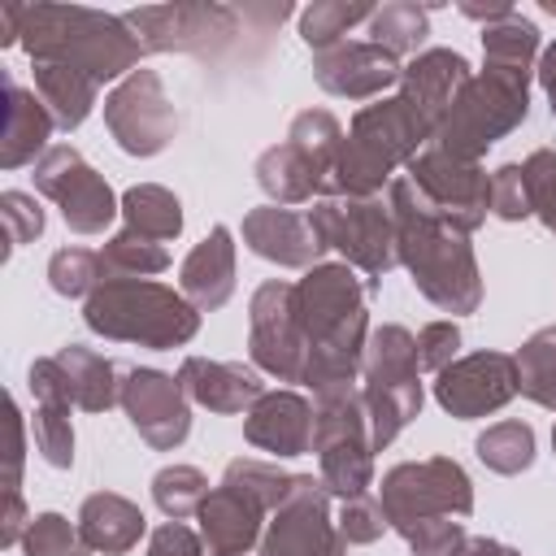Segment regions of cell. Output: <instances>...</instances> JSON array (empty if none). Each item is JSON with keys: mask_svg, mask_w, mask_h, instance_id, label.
<instances>
[{"mask_svg": "<svg viewBox=\"0 0 556 556\" xmlns=\"http://www.w3.org/2000/svg\"><path fill=\"white\" fill-rule=\"evenodd\" d=\"M295 291H300V326L308 343L300 387H308L313 400L356 391L369 343L365 278H356L348 261H321L295 282Z\"/></svg>", "mask_w": 556, "mask_h": 556, "instance_id": "obj_1", "label": "cell"}, {"mask_svg": "<svg viewBox=\"0 0 556 556\" xmlns=\"http://www.w3.org/2000/svg\"><path fill=\"white\" fill-rule=\"evenodd\" d=\"M387 204L395 217V252L408 269L413 287L443 313L465 317L482 304V274L469 235L447 226L408 178H395L387 187Z\"/></svg>", "mask_w": 556, "mask_h": 556, "instance_id": "obj_2", "label": "cell"}, {"mask_svg": "<svg viewBox=\"0 0 556 556\" xmlns=\"http://www.w3.org/2000/svg\"><path fill=\"white\" fill-rule=\"evenodd\" d=\"M30 65H70L91 83H122L139 70L143 43L126 26V17L87 9V4H17Z\"/></svg>", "mask_w": 556, "mask_h": 556, "instance_id": "obj_3", "label": "cell"}, {"mask_svg": "<svg viewBox=\"0 0 556 556\" xmlns=\"http://www.w3.org/2000/svg\"><path fill=\"white\" fill-rule=\"evenodd\" d=\"M434 130L439 122L404 87H395V96L356 109L343 135L330 195H356V200L378 195L382 187L395 182V169H408V161L434 143Z\"/></svg>", "mask_w": 556, "mask_h": 556, "instance_id": "obj_4", "label": "cell"}, {"mask_svg": "<svg viewBox=\"0 0 556 556\" xmlns=\"http://www.w3.org/2000/svg\"><path fill=\"white\" fill-rule=\"evenodd\" d=\"M83 321L100 339L139 343L152 352H174L200 334V313L187 304V295L152 278H104L83 300Z\"/></svg>", "mask_w": 556, "mask_h": 556, "instance_id": "obj_5", "label": "cell"}, {"mask_svg": "<svg viewBox=\"0 0 556 556\" xmlns=\"http://www.w3.org/2000/svg\"><path fill=\"white\" fill-rule=\"evenodd\" d=\"M530 78L482 65L452 100L443 126L434 130V148L456 161H482L491 143L513 135L530 113Z\"/></svg>", "mask_w": 556, "mask_h": 556, "instance_id": "obj_6", "label": "cell"}, {"mask_svg": "<svg viewBox=\"0 0 556 556\" xmlns=\"http://www.w3.org/2000/svg\"><path fill=\"white\" fill-rule=\"evenodd\" d=\"M361 400L369 413L374 452L391 447L395 434L421 413V361H417V334L400 321H382L369 330L365 365H361Z\"/></svg>", "mask_w": 556, "mask_h": 556, "instance_id": "obj_7", "label": "cell"}, {"mask_svg": "<svg viewBox=\"0 0 556 556\" xmlns=\"http://www.w3.org/2000/svg\"><path fill=\"white\" fill-rule=\"evenodd\" d=\"M308 226L317 235V243L330 252H339L352 269L365 274L369 295L378 291V282L400 265L395 252V217L391 204L382 195H326L308 208Z\"/></svg>", "mask_w": 556, "mask_h": 556, "instance_id": "obj_8", "label": "cell"}, {"mask_svg": "<svg viewBox=\"0 0 556 556\" xmlns=\"http://www.w3.org/2000/svg\"><path fill=\"white\" fill-rule=\"evenodd\" d=\"M382 513L391 530L404 539L408 530L443 517H469L473 513V482L460 460L452 456H426V460H400L382 473L378 486Z\"/></svg>", "mask_w": 556, "mask_h": 556, "instance_id": "obj_9", "label": "cell"}, {"mask_svg": "<svg viewBox=\"0 0 556 556\" xmlns=\"http://www.w3.org/2000/svg\"><path fill=\"white\" fill-rule=\"evenodd\" d=\"M317 426H313V452H317V478L326 482L330 495L356 500L369 495L374 486V434H369V413L356 391L343 395H321L313 400Z\"/></svg>", "mask_w": 556, "mask_h": 556, "instance_id": "obj_10", "label": "cell"}, {"mask_svg": "<svg viewBox=\"0 0 556 556\" xmlns=\"http://www.w3.org/2000/svg\"><path fill=\"white\" fill-rule=\"evenodd\" d=\"M248 356L261 374L278 382L304 378V326H300V291L287 278H269L248 300Z\"/></svg>", "mask_w": 556, "mask_h": 556, "instance_id": "obj_11", "label": "cell"}, {"mask_svg": "<svg viewBox=\"0 0 556 556\" xmlns=\"http://www.w3.org/2000/svg\"><path fill=\"white\" fill-rule=\"evenodd\" d=\"M122 17L143 43V52H222L248 22V9L191 0V4H143Z\"/></svg>", "mask_w": 556, "mask_h": 556, "instance_id": "obj_12", "label": "cell"}, {"mask_svg": "<svg viewBox=\"0 0 556 556\" xmlns=\"http://www.w3.org/2000/svg\"><path fill=\"white\" fill-rule=\"evenodd\" d=\"M35 191H43L56 208L61 222L74 235H104L109 222L122 213V200L104 182L100 169L87 165V156L74 143H52L39 165H35Z\"/></svg>", "mask_w": 556, "mask_h": 556, "instance_id": "obj_13", "label": "cell"}, {"mask_svg": "<svg viewBox=\"0 0 556 556\" xmlns=\"http://www.w3.org/2000/svg\"><path fill=\"white\" fill-rule=\"evenodd\" d=\"M104 126L113 143L126 156H156L174 143L178 113L174 100L165 96V83L156 70H135L126 74L109 96H104Z\"/></svg>", "mask_w": 556, "mask_h": 556, "instance_id": "obj_14", "label": "cell"}, {"mask_svg": "<svg viewBox=\"0 0 556 556\" xmlns=\"http://www.w3.org/2000/svg\"><path fill=\"white\" fill-rule=\"evenodd\" d=\"M404 178L460 235H473L491 213V174L482 169V161H456L430 143L408 161Z\"/></svg>", "mask_w": 556, "mask_h": 556, "instance_id": "obj_15", "label": "cell"}, {"mask_svg": "<svg viewBox=\"0 0 556 556\" xmlns=\"http://www.w3.org/2000/svg\"><path fill=\"white\" fill-rule=\"evenodd\" d=\"M348 543L330 517V491L313 473H295L287 500L269 513L261 556H343Z\"/></svg>", "mask_w": 556, "mask_h": 556, "instance_id": "obj_16", "label": "cell"}, {"mask_svg": "<svg viewBox=\"0 0 556 556\" xmlns=\"http://www.w3.org/2000/svg\"><path fill=\"white\" fill-rule=\"evenodd\" d=\"M122 408L152 452H174L191 434V400L165 369L135 365L122 374Z\"/></svg>", "mask_w": 556, "mask_h": 556, "instance_id": "obj_17", "label": "cell"}, {"mask_svg": "<svg viewBox=\"0 0 556 556\" xmlns=\"http://www.w3.org/2000/svg\"><path fill=\"white\" fill-rule=\"evenodd\" d=\"M517 395V361L508 352H469L434 374V400L456 421H478L500 413Z\"/></svg>", "mask_w": 556, "mask_h": 556, "instance_id": "obj_18", "label": "cell"}, {"mask_svg": "<svg viewBox=\"0 0 556 556\" xmlns=\"http://www.w3.org/2000/svg\"><path fill=\"white\" fill-rule=\"evenodd\" d=\"M400 56L369 39H343L326 52H313V78L321 91L339 100H382V91L400 87Z\"/></svg>", "mask_w": 556, "mask_h": 556, "instance_id": "obj_19", "label": "cell"}, {"mask_svg": "<svg viewBox=\"0 0 556 556\" xmlns=\"http://www.w3.org/2000/svg\"><path fill=\"white\" fill-rule=\"evenodd\" d=\"M26 387L35 395V417H30V434H35V452L43 456V465L52 469H70L74 465V426H70V378L61 369L56 356H39L26 369Z\"/></svg>", "mask_w": 556, "mask_h": 556, "instance_id": "obj_20", "label": "cell"}, {"mask_svg": "<svg viewBox=\"0 0 556 556\" xmlns=\"http://www.w3.org/2000/svg\"><path fill=\"white\" fill-rule=\"evenodd\" d=\"M313 426H317L313 400H304V395L291 391V387L265 391V395L243 413V439H248L252 447L278 456V460L313 452Z\"/></svg>", "mask_w": 556, "mask_h": 556, "instance_id": "obj_21", "label": "cell"}, {"mask_svg": "<svg viewBox=\"0 0 556 556\" xmlns=\"http://www.w3.org/2000/svg\"><path fill=\"white\" fill-rule=\"evenodd\" d=\"M243 243L252 256L269 261V265H282V269H313L321 265V243L308 226V213H295V208H282V204H261V208H248L243 213Z\"/></svg>", "mask_w": 556, "mask_h": 556, "instance_id": "obj_22", "label": "cell"}, {"mask_svg": "<svg viewBox=\"0 0 556 556\" xmlns=\"http://www.w3.org/2000/svg\"><path fill=\"white\" fill-rule=\"evenodd\" d=\"M265 504L230 482H217L208 491V500L200 504L195 521H200V539L213 556H248L252 547H261V526H265Z\"/></svg>", "mask_w": 556, "mask_h": 556, "instance_id": "obj_23", "label": "cell"}, {"mask_svg": "<svg viewBox=\"0 0 556 556\" xmlns=\"http://www.w3.org/2000/svg\"><path fill=\"white\" fill-rule=\"evenodd\" d=\"M178 291L195 313H217L235 295V230L213 226L178 269Z\"/></svg>", "mask_w": 556, "mask_h": 556, "instance_id": "obj_24", "label": "cell"}, {"mask_svg": "<svg viewBox=\"0 0 556 556\" xmlns=\"http://www.w3.org/2000/svg\"><path fill=\"white\" fill-rule=\"evenodd\" d=\"M178 382H182L187 400L208 408V413H248L265 395V382L256 378V369L239 365V361L187 356L178 365Z\"/></svg>", "mask_w": 556, "mask_h": 556, "instance_id": "obj_25", "label": "cell"}, {"mask_svg": "<svg viewBox=\"0 0 556 556\" xmlns=\"http://www.w3.org/2000/svg\"><path fill=\"white\" fill-rule=\"evenodd\" d=\"M56 122L48 113V104L26 91L13 74H4V135H0V169H22V165H39V156L52 148Z\"/></svg>", "mask_w": 556, "mask_h": 556, "instance_id": "obj_26", "label": "cell"}, {"mask_svg": "<svg viewBox=\"0 0 556 556\" xmlns=\"http://www.w3.org/2000/svg\"><path fill=\"white\" fill-rule=\"evenodd\" d=\"M256 174V187L269 195V204H308V200H326L330 195V174L308 156L300 152L291 139L265 148L252 165Z\"/></svg>", "mask_w": 556, "mask_h": 556, "instance_id": "obj_27", "label": "cell"}, {"mask_svg": "<svg viewBox=\"0 0 556 556\" xmlns=\"http://www.w3.org/2000/svg\"><path fill=\"white\" fill-rule=\"evenodd\" d=\"M143 508L117 491H96L78 508V539L91 556H126L143 539Z\"/></svg>", "mask_w": 556, "mask_h": 556, "instance_id": "obj_28", "label": "cell"}, {"mask_svg": "<svg viewBox=\"0 0 556 556\" xmlns=\"http://www.w3.org/2000/svg\"><path fill=\"white\" fill-rule=\"evenodd\" d=\"M469 78H473V70H469V61H465L456 48H421V52L404 65L400 87L443 126V117H447L456 91H460Z\"/></svg>", "mask_w": 556, "mask_h": 556, "instance_id": "obj_29", "label": "cell"}, {"mask_svg": "<svg viewBox=\"0 0 556 556\" xmlns=\"http://www.w3.org/2000/svg\"><path fill=\"white\" fill-rule=\"evenodd\" d=\"M65 378H70V395H74V408L83 413H109L113 404H122V374L109 356H100L96 348H83V343H65L56 352Z\"/></svg>", "mask_w": 556, "mask_h": 556, "instance_id": "obj_30", "label": "cell"}, {"mask_svg": "<svg viewBox=\"0 0 556 556\" xmlns=\"http://www.w3.org/2000/svg\"><path fill=\"white\" fill-rule=\"evenodd\" d=\"M35 96L48 104L56 130H78L100 96V83H91L87 74L70 70V65H35Z\"/></svg>", "mask_w": 556, "mask_h": 556, "instance_id": "obj_31", "label": "cell"}, {"mask_svg": "<svg viewBox=\"0 0 556 556\" xmlns=\"http://www.w3.org/2000/svg\"><path fill=\"white\" fill-rule=\"evenodd\" d=\"M122 222H126V230H135L143 239L169 243L182 235V204L161 182H135L122 191Z\"/></svg>", "mask_w": 556, "mask_h": 556, "instance_id": "obj_32", "label": "cell"}, {"mask_svg": "<svg viewBox=\"0 0 556 556\" xmlns=\"http://www.w3.org/2000/svg\"><path fill=\"white\" fill-rule=\"evenodd\" d=\"M482 65L508 74H534L539 65V26L521 13L482 26Z\"/></svg>", "mask_w": 556, "mask_h": 556, "instance_id": "obj_33", "label": "cell"}, {"mask_svg": "<svg viewBox=\"0 0 556 556\" xmlns=\"http://www.w3.org/2000/svg\"><path fill=\"white\" fill-rule=\"evenodd\" d=\"M426 35H430V9L413 0H391L369 17V43L387 48L391 56H417Z\"/></svg>", "mask_w": 556, "mask_h": 556, "instance_id": "obj_34", "label": "cell"}, {"mask_svg": "<svg viewBox=\"0 0 556 556\" xmlns=\"http://www.w3.org/2000/svg\"><path fill=\"white\" fill-rule=\"evenodd\" d=\"M513 361H517V395L556 413V326L534 330Z\"/></svg>", "mask_w": 556, "mask_h": 556, "instance_id": "obj_35", "label": "cell"}, {"mask_svg": "<svg viewBox=\"0 0 556 556\" xmlns=\"http://www.w3.org/2000/svg\"><path fill=\"white\" fill-rule=\"evenodd\" d=\"M473 452L491 473H504V478L526 473L534 465V426L530 421H495L473 439Z\"/></svg>", "mask_w": 556, "mask_h": 556, "instance_id": "obj_36", "label": "cell"}, {"mask_svg": "<svg viewBox=\"0 0 556 556\" xmlns=\"http://www.w3.org/2000/svg\"><path fill=\"white\" fill-rule=\"evenodd\" d=\"M369 17H374V4H361V0H313L308 9H300V39L313 52H326Z\"/></svg>", "mask_w": 556, "mask_h": 556, "instance_id": "obj_37", "label": "cell"}, {"mask_svg": "<svg viewBox=\"0 0 556 556\" xmlns=\"http://www.w3.org/2000/svg\"><path fill=\"white\" fill-rule=\"evenodd\" d=\"M100 265H104V278H152V274L169 269V252L156 239H143L135 230H117L100 248Z\"/></svg>", "mask_w": 556, "mask_h": 556, "instance_id": "obj_38", "label": "cell"}, {"mask_svg": "<svg viewBox=\"0 0 556 556\" xmlns=\"http://www.w3.org/2000/svg\"><path fill=\"white\" fill-rule=\"evenodd\" d=\"M204 500H208V478L195 465H165V469H156V478H152V504L169 521L195 517Z\"/></svg>", "mask_w": 556, "mask_h": 556, "instance_id": "obj_39", "label": "cell"}, {"mask_svg": "<svg viewBox=\"0 0 556 556\" xmlns=\"http://www.w3.org/2000/svg\"><path fill=\"white\" fill-rule=\"evenodd\" d=\"M287 139H291L300 152H308V156L334 178V165H339V152H343V126H339V117H334L330 109H300V113L291 117Z\"/></svg>", "mask_w": 556, "mask_h": 556, "instance_id": "obj_40", "label": "cell"}, {"mask_svg": "<svg viewBox=\"0 0 556 556\" xmlns=\"http://www.w3.org/2000/svg\"><path fill=\"white\" fill-rule=\"evenodd\" d=\"M104 282V265L100 252L91 248H56L48 261V287L65 300H87L96 287Z\"/></svg>", "mask_w": 556, "mask_h": 556, "instance_id": "obj_41", "label": "cell"}, {"mask_svg": "<svg viewBox=\"0 0 556 556\" xmlns=\"http://www.w3.org/2000/svg\"><path fill=\"white\" fill-rule=\"evenodd\" d=\"M222 482H230V486H239V491H248V495H256L269 513L287 500V491H291V482H295V473H287V469H278L274 460H252V456H235L230 465H226V473H222Z\"/></svg>", "mask_w": 556, "mask_h": 556, "instance_id": "obj_42", "label": "cell"}, {"mask_svg": "<svg viewBox=\"0 0 556 556\" xmlns=\"http://www.w3.org/2000/svg\"><path fill=\"white\" fill-rule=\"evenodd\" d=\"M526 191H530V213L552 230L556 239V148H539L521 161Z\"/></svg>", "mask_w": 556, "mask_h": 556, "instance_id": "obj_43", "label": "cell"}, {"mask_svg": "<svg viewBox=\"0 0 556 556\" xmlns=\"http://www.w3.org/2000/svg\"><path fill=\"white\" fill-rule=\"evenodd\" d=\"M334 526H339V534H343L348 547H369V543H378V539L391 530V521H387V513H382V500H374V495L343 500Z\"/></svg>", "mask_w": 556, "mask_h": 556, "instance_id": "obj_44", "label": "cell"}, {"mask_svg": "<svg viewBox=\"0 0 556 556\" xmlns=\"http://www.w3.org/2000/svg\"><path fill=\"white\" fill-rule=\"evenodd\" d=\"M78 547H83L78 526H74L70 517H61V513H39V517H30V526H26V534H22V552H26V556H74Z\"/></svg>", "mask_w": 556, "mask_h": 556, "instance_id": "obj_45", "label": "cell"}, {"mask_svg": "<svg viewBox=\"0 0 556 556\" xmlns=\"http://www.w3.org/2000/svg\"><path fill=\"white\" fill-rule=\"evenodd\" d=\"M0 217H4V230H9V252L35 243L48 226V213L39 208V200L30 191H4L0 195Z\"/></svg>", "mask_w": 556, "mask_h": 556, "instance_id": "obj_46", "label": "cell"}, {"mask_svg": "<svg viewBox=\"0 0 556 556\" xmlns=\"http://www.w3.org/2000/svg\"><path fill=\"white\" fill-rule=\"evenodd\" d=\"M491 213L500 222H526L530 213V191H526V174L521 161H504L500 169H491Z\"/></svg>", "mask_w": 556, "mask_h": 556, "instance_id": "obj_47", "label": "cell"}, {"mask_svg": "<svg viewBox=\"0 0 556 556\" xmlns=\"http://www.w3.org/2000/svg\"><path fill=\"white\" fill-rule=\"evenodd\" d=\"M456 352H460V326L452 317L447 321H426L417 330V361H421V369L443 374L456 361Z\"/></svg>", "mask_w": 556, "mask_h": 556, "instance_id": "obj_48", "label": "cell"}, {"mask_svg": "<svg viewBox=\"0 0 556 556\" xmlns=\"http://www.w3.org/2000/svg\"><path fill=\"white\" fill-rule=\"evenodd\" d=\"M148 556H204V539L182 521H165L152 530Z\"/></svg>", "mask_w": 556, "mask_h": 556, "instance_id": "obj_49", "label": "cell"}, {"mask_svg": "<svg viewBox=\"0 0 556 556\" xmlns=\"http://www.w3.org/2000/svg\"><path fill=\"white\" fill-rule=\"evenodd\" d=\"M9 469H4V495L9 491H22V465H26V421H22V408L17 400H9V452H4Z\"/></svg>", "mask_w": 556, "mask_h": 556, "instance_id": "obj_50", "label": "cell"}, {"mask_svg": "<svg viewBox=\"0 0 556 556\" xmlns=\"http://www.w3.org/2000/svg\"><path fill=\"white\" fill-rule=\"evenodd\" d=\"M30 517H26V504H22V491H9L4 495V517H0V547H13L22 543Z\"/></svg>", "mask_w": 556, "mask_h": 556, "instance_id": "obj_51", "label": "cell"}, {"mask_svg": "<svg viewBox=\"0 0 556 556\" xmlns=\"http://www.w3.org/2000/svg\"><path fill=\"white\" fill-rule=\"evenodd\" d=\"M534 78H539V87H543V96H547V109H552V117H556V39L539 52Z\"/></svg>", "mask_w": 556, "mask_h": 556, "instance_id": "obj_52", "label": "cell"}, {"mask_svg": "<svg viewBox=\"0 0 556 556\" xmlns=\"http://www.w3.org/2000/svg\"><path fill=\"white\" fill-rule=\"evenodd\" d=\"M456 556H521V552H517V547H508V543H500V539L469 534V539L456 547Z\"/></svg>", "mask_w": 556, "mask_h": 556, "instance_id": "obj_53", "label": "cell"}, {"mask_svg": "<svg viewBox=\"0 0 556 556\" xmlns=\"http://www.w3.org/2000/svg\"><path fill=\"white\" fill-rule=\"evenodd\" d=\"M460 13H465V17H473V22H482V26H491V22L513 17L517 9H513V4H460Z\"/></svg>", "mask_w": 556, "mask_h": 556, "instance_id": "obj_54", "label": "cell"}, {"mask_svg": "<svg viewBox=\"0 0 556 556\" xmlns=\"http://www.w3.org/2000/svg\"><path fill=\"white\" fill-rule=\"evenodd\" d=\"M22 35V9L17 4H4L0 9V48H13Z\"/></svg>", "mask_w": 556, "mask_h": 556, "instance_id": "obj_55", "label": "cell"}, {"mask_svg": "<svg viewBox=\"0 0 556 556\" xmlns=\"http://www.w3.org/2000/svg\"><path fill=\"white\" fill-rule=\"evenodd\" d=\"M552 452H556V426H552Z\"/></svg>", "mask_w": 556, "mask_h": 556, "instance_id": "obj_56", "label": "cell"}, {"mask_svg": "<svg viewBox=\"0 0 556 556\" xmlns=\"http://www.w3.org/2000/svg\"><path fill=\"white\" fill-rule=\"evenodd\" d=\"M74 556H78V552H74Z\"/></svg>", "mask_w": 556, "mask_h": 556, "instance_id": "obj_57", "label": "cell"}]
</instances>
